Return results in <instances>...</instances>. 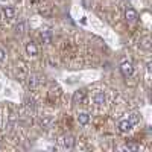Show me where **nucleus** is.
<instances>
[{
	"label": "nucleus",
	"mask_w": 152,
	"mask_h": 152,
	"mask_svg": "<svg viewBox=\"0 0 152 152\" xmlns=\"http://www.w3.org/2000/svg\"><path fill=\"white\" fill-rule=\"evenodd\" d=\"M73 100L76 104H84L85 102V91H76L75 94H73Z\"/></svg>",
	"instance_id": "nucleus-7"
},
{
	"label": "nucleus",
	"mask_w": 152,
	"mask_h": 152,
	"mask_svg": "<svg viewBox=\"0 0 152 152\" xmlns=\"http://www.w3.org/2000/svg\"><path fill=\"white\" fill-rule=\"evenodd\" d=\"M128 120H129V122L132 123V126H134V125H137L138 122H140V116H138L137 113H132L131 116H129V119H128Z\"/></svg>",
	"instance_id": "nucleus-14"
},
{
	"label": "nucleus",
	"mask_w": 152,
	"mask_h": 152,
	"mask_svg": "<svg viewBox=\"0 0 152 152\" xmlns=\"http://www.w3.org/2000/svg\"><path fill=\"white\" fill-rule=\"evenodd\" d=\"M131 128H132V123H131L129 120H122V122H119V131H120V132H128V131H131Z\"/></svg>",
	"instance_id": "nucleus-5"
},
{
	"label": "nucleus",
	"mask_w": 152,
	"mask_h": 152,
	"mask_svg": "<svg viewBox=\"0 0 152 152\" xmlns=\"http://www.w3.org/2000/svg\"><path fill=\"white\" fill-rule=\"evenodd\" d=\"M94 104L96 105H104L105 104V93L104 91H97L94 94Z\"/></svg>",
	"instance_id": "nucleus-8"
},
{
	"label": "nucleus",
	"mask_w": 152,
	"mask_h": 152,
	"mask_svg": "<svg viewBox=\"0 0 152 152\" xmlns=\"http://www.w3.org/2000/svg\"><path fill=\"white\" fill-rule=\"evenodd\" d=\"M26 53L29 55V56H37L38 55V47H37V44L35 43H28L26 44Z\"/></svg>",
	"instance_id": "nucleus-4"
},
{
	"label": "nucleus",
	"mask_w": 152,
	"mask_h": 152,
	"mask_svg": "<svg viewBox=\"0 0 152 152\" xmlns=\"http://www.w3.org/2000/svg\"><path fill=\"white\" fill-rule=\"evenodd\" d=\"M5 59H6V52H5L2 47H0V62H3Z\"/></svg>",
	"instance_id": "nucleus-17"
},
{
	"label": "nucleus",
	"mask_w": 152,
	"mask_h": 152,
	"mask_svg": "<svg viewBox=\"0 0 152 152\" xmlns=\"http://www.w3.org/2000/svg\"><path fill=\"white\" fill-rule=\"evenodd\" d=\"M41 40L44 41V43H50L52 41V34H50V31L49 29H44V31H41Z\"/></svg>",
	"instance_id": "nucleus-10"
},
{
	"label": "nucleus",
	"mask_w": 152,
	"mask_h": 152,
	"mask_svg": "<svg viewBox=\"0 0 152 152\" xmlns=\"http://www.w3.org/2000/svg\"><path fill=\"white\" fill-rule=\"evenodd\" d=\"M2 14H3V17L6 18V20H12L15 17V9L12 8V6H5L3 9H2Z\"/></svg>",
	"instance_id": "nucleus-3"
},
{
	"label": "nucleus",
	"mask_w": 152,
	"mask_h": 152,
	"mask_svg": "<svg viewBox=\"0 0 152 152\" xmlns=\"http://www.w3.org/2000/svg\"><path fill=\"white\" fill-rule=\"evenodd\" d=\"M120 72H122V75L125 76V78L131 76V75H132V72H134V69H132V62H131V61H125V62H122V66H120Z\"/></svg>",
	"instance_id": "nucleus-1"
},
{
	"label": "nucleus",
	"mask_w": 152,
	"mask_h": 152,
	"mask_svg": "<svg viewBox=\"0 0 152 152\" xmlns=\"http://www.w3.org/2000/svg\"><path fill=\"white\" fill-rule=\"evenodd\" d=\"M38 84H40V79H38V76H37V75H31V76H29V79H28V87H29V88H35Z\"/></svg>",
	"instance_id": "nucleus-9"
},
{
	"label": "nucleus",
	"mask_w": 152,
	"mask_h": 152,
	"mask_svg": "<svg viewBox=\"0 0 152 152\" xmlns=\"http://www.w3.org/2000/svg\"><path fill=\"white\" fill-rule=\"evenodd\" d=\"M123 149H125V151H132V152H135V151L140 149V146H138L137 143H128V145L123 146Z\"/></svg>",
	"instance_id": "nucleus-13"
},
{
	"label": "nucleus",
	"mask_w": 152,
	"mask_h": 152,
	"mask_svg": "<svg viewBox=\"0 0 152 152\" xmlns=\"http://www.w3.org/2000/svg\"><path fill=\"white\" fill-rule=\"evenodd\" d=\"M140 46H142L145 50H149L151 46H152V44H151V38H149V37H143L142 40H140Z\"/></svg>",
	"instance_id": "nucleus-12"
},
{
	"label": "nucleus",
	"mask_w": 152,
	"mask_h": 152,
	"mask_svg": "<svg viewBox=\"0 0 152 152\" xmlns=\"http://www.w3.org/2000/svg\"><path fill=\"white\" fill-rule=\"evenodd\" d=\"M50 123H52V117H44V119H41V126H49Z\"/></svg>",
	"instance_id": "nucleus-15"
},
{
	"label": "nucleus",
	"mask_w": 152,
	"mask_h": 152,
	"mask_svg": "<svg viewBox=\"0 0 152 152\" xmlns=\"http://www.w3.org/2000/svg\"><path fill=\"white\" fill-rule=\"evenodd\" d=\"M62 145H64V148H67V149H73V146H75V138H73L72 135L62 137Z\"/></svg>",
	"instance_id": "nucleus-6"
},
{
	"label": "nucleus",
	"mask_w": 152,
	"mask_h": 152,
	"mask_svg": "<svg viewBox=\"0 0 152 152\" xmlns=\"http://www.w3.org/2000/svg\"><path fill=\"white\" fill-rule=\"evenodd\" d=\"M125 17H126V20H128L129 23H134V21H137V18H138V14H137V11L135 9H132V8H128L125 11Z\"/></svg>",
	"instance_id": "nucleus-2"
},
{
	"label": "nucleus",
	"mask_w": 152,
	"mask_h": 152,
	"mask_svg": "<svg viewBox=\"0 0 152 152\" xmlns=\"http://www.w3.org/2000/svg\"><path fill=\"white\" fill-rule=\"evenodd\" d=\"M78 122L81 125H87L88 122H90V116H88L87 113H79L78 114Z\"/></svg>",
	"instance_id": "nucleus-11"
},
{
	"label": "nucleus",
	"mask_w": 152,
	"mask_h": 152,
	"mask_svg": "<svg viewBox=\"0 0 152 152\" xmlns=\"http://www.w3.org/2000/svg\"><path fill=\"white\" fill-rule=\"evenodd\" d=\"M15 31H17L18 34H23V32H24V23L17 24V26H15Z\"/></svg>",
	"instance_id": "nucleus-16"
}]
</instances>
